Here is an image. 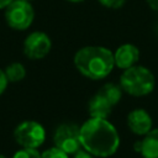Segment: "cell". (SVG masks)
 Here are the masks:
<instances>
[{"label":"cell","instance_id":"obj_3","mask_svg":"<svg viewBox=\"0 0 158 158\" xmlns=\"http://www.w3.org/2000/svg\"><path fill=\"white\" fill-rule=\"evenodd\" d=\"M118 84L123 93L135 98H142L149 95L154 90L156 78L151 69L136 64L122 72Z\"/></svg>","mask_w":158,"mask_h":158},{"label":"cell","instance_id":"obj_5","mask_svg":"<svg viewBox=\"0 0 158 158\" xmlns=\"http://www.w3.org/2000/svg\"><path fill=\"white\" fill-rule=\"evenodd\" d=\"M14 139L19 147L38 149L46 141V128L35 120L21 121L12 132Z\"/></svg>","mask_w":158,"mask_h":158},{"label":"cell","instance_id":"obj_15","mask_svg":"<svg viewBox=\"0 0 158 158\" xmlns=\"http://www.w3.org/2000/svg\"><path fill=\"white\" fill-rule=\"evenodd\" d=\"M41 158H69V154H67L60 148L53 146V147L47 148L43 152H41Z\"/></svg>","mask_w":158,"mask_h":158},{"label":"cell","instance_id":"obj_10","mask_svg":"<svg viewBox=\"0 0 158 158\" xmlns=\"http://www.w3.org/2000/svg\"><path fill=\"white\" fill-rule=\"evenodd\" d=\"M133 149L142 158H158V128H152L142 139L136 141Z\"/></svg>","mask_w":158,"mask_h":158},{"label":"cell","instance_id":"obj_12","mask_svg":"<svg viewBox=\"0 0 158 158\" xmlns=\"http://www.w3.org/2000/svg\"><path fill=\"white\" fill-rule=\"evenodd\" d=\"M98 93H100L106 100H109V102L115 107L120 100L122 99V94H123V90L121 89L120 84H116V83H105L99 90Z\"/></svg>","mask_w":158,"mask_h":158},{"label":"cell","instance_id":"obj_4","mask_svg":"<svg viewBox=\"0 0 158 158\" xmlns=\"http://www.w3.org/2000/svg\"><path fill=\"white\" fill-rule=\"evenodd\" d=\"M4 19L11 30L26 31L35 21V9L30 1L14 0L4 10Z\"/></svg>","mask_w":158,"mask_h":158},{"label":"cell","instance_id":"obj_7","mask_svg":"<svg viewBox=\"0 0 158 158\" xmlns=\"http://www.w3.org/2000/svg\"><path fill=\"white\" fill-rule=\"evenodd\" d=\"M79 127L80 126L72 122L58 125L53 133L54 146L64 151L67 154L73 156L81 148L79 138Z\"/></svg>","mask_w":158,"mask_h":158},{"label":"cell","instance_id":"obj_17","mask_svg":"<svg viewBox=\"0 0 158 158\" xmlns=\"http://www.w3.org/2000/svg\"><path fill=\"white\" fill-rule=\"evenodd\" d=\"M9 84H10V83H9V80H7V78H6V74H5L4 69L0 68V96L6 91Z\"/></svg>","mask_w":158,"mask_h":158},{"label":"cell","instance_id":"obj_18","mask_svg":"<svg viewBox=\"0 0 158 158\" xmlns=\"http://www.w3.org/2000/svg\"><path fill=\"white\" fill-rule=\"evenodd\" d=\"M73 158H95L93 154H90L88 151H85L84 148H80L78 152H75L73 154Z\"/></svg>","mask_w":158,"mask_h":158},{"label":"cell","instance_id":"obj_6","mask_svg":"<svg viewBox=\"0 0 158 158\" xmlns=\"http://www.w3.org/2000/svg\"><path fill=\"white\" fill-rule=\"evenodd\" d=\"M52 49V40L43 31L30 32L22 43L23 54L31 60L43 59L49 54Z\"/></svg>","mask_w":158,"mask_h":158},{"label":"cell","instance_id":"obj_16","mask_svg":"<svg viewBox=\"0 0 158 158\" xmlns=\"http://www.w3.org/2000/svg\"><path fill=\"white\" fill-rule=\"evenodd\" d=\"M104 7L106 9H111V10H116V9H121L127 0H98Z\"/></svg>","mask_w":158,"mask_h":158},{"label":"cell","instance_id":"obj_13","mask_svg":"<svg viewBox=\"0 0 158 158\" xmlns=\"http://www.w3.org/2000/svg\"><path fill=\"white\" fill-rule=\"evenodd\" d=\"M6 78L9 80V83H20L21 80L25 79L27 70L26 67L21 63V62H11L9 63L5 69H4Z\"/></svg>","mask_w":158,"mask_h":158},{"label":"cell","instance_id":"obj_8","mask_svg":"<svg viewBox=\"0 0 158 158\" xmlns=\"http://www.w3.org/2000/svg\"><path fill=\"white\" fill-rule=\"evenodd\" d=\"M127 127L130 128V131L137 136H144L147 135L153 126V120L149 115V112L144 109H133L128 112L127 118Z\"/></svg>","mask_w":158,"mask_h":158},{"label":"cell","instance_id":"obj_14","mask_svg":"<svg viewBox=\"0 0 158 158\" xmlns=\"http://www.w3.org/2000/svg\"><path fill=\"white\" fill-rule=\"evenodd\" d=\"M11 158H41V152L36 148H22L17 149Z\"/></svg>","mask_w":158,"mask_h":158},{"label":"cell","instance_id":"obj_21","mask_svg":"<svg viewBox=\"0 0 158 158\" xmlns=\"http://www.w3.org/2000/svg\"><path fill=\"white\" fill-rule=\"evenodd\" d=\"M67 1H69V2H74V4H78V2H83V1H85V0H67Z\"/></svg>","mask_w":158,"mask_h":158},{"label":"cell","instance_id":"obj_22","mask_svg":"<svg viewBox=\"0 0 158 158\" xmlns=\"http://www.w3.org/2000/svg\"><path fill=\"white\" fill-rule=\"evenodd\" d=\"M0 158H7L5 154H2V153H0Z\"/></svg>","mask_w":158,"mask_h":158},{"label":"cell","instance_id":"obj_23","mask_svg":"<svg viewBox=\"0 0 158 158\" xmlns=\"http://www.w3.org/2000/svg\"><path fill=\"white\" fill-rule=\"evenodd\" d=\"M26 1H30V2H31V1H33V0H26Z\"/></svg>","mask_w":158,"mask_h":158},{"label":"cell","instance_id":"obj_9","mask_svg":"<svg viewBox=\"0 0 158 158\" xmlns=\"http://www.w3.org/2000/svg\"><path fill=\"white\" fill-rule=\"evenodd\" d=\"M115 67L118 69H127L137 64L139 60V49L133 43H123L114 52Z\"/></svg>","mask_w":158,"mask_h":158},{"label":"cell","instance_id":"obj_20","mask_svg":"<svg viewBox=\"0 0 158 158\" xmlns=\"http://www.w3.org/2000/svg\"><path fill=\"white\" fill-rule=\"evenodd\" d=\"M12 1H14V0H0V10L4 11V10H5Z\"/></svg>","mask_w":158,"mask_h":158},{"label":"cell","instance_id":"obj_2","mask_svg":"<svg viewBox=\"0 0 158 158\" xmlns=\"http://www.w3.org/2000/svg\"><path fill=\"white\" fill-rule=\"evenodd\" d=\"M74 67L91 80L105 79L115 68L114 52L102 46H85L78 49L73 58Z\"/></svg>","mask_w":158,"mask_h":158},{"label":"cell","instance_id":"obj_19","mask_svg":"<svg viewBox=\"0 0 158 158\" xmlns=\"http://www.w3.org/2000/svg\"><path fill=\"white\" fill-rule=\"evenodd\" d=\"M146 2L152 10L158 11V0H146Z\"/></svg>","mask_w":158,"mask_h":158},{"label":"cell","instance_id":"obj_11","mask_svg":"<svg viewBox=\"0 0 158 158\" xmlns=\"http://www.w3.org/2000/svg\"><path fill=\"white\" fill-rule=\"evenodd\" d=\"M114 106L106 100L100 93H95L88 102V111L90 117H96V118H107L111 112H112Z\"/></svg>","mask_w":158,"mask_h":158},{"label":"cell","instance_id":"obj_1","mask_svg":"<svg viewBox=\"0 0 158 158\" xmlns=\"http://www.w3.org/2000/svg\"><path fill=\"white\" fill-rule=\"evenodd\" d=\"M81 148L98 158H109L120 147V135L107 118L90 117L79 127Z\"/></svg>","mask_w":158,"mask_h":158}]
</instances>
